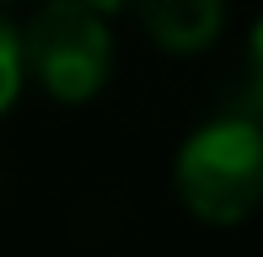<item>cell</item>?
Wrapping results in <instances>:
<instances>
[{
	"label": "cell",
	"instance_id": "1",
	"mask_svg": "<svg viewBox=\"0 0 263 257\" xmlns=\"http://www.w3.org/2000/svg\"><path fill=\"white\" fill-rule=\"evenodd\" d=\"M177 193L204 225H236L263 198V139L258 118L226 113L188 134L177 150Z\"/></svg>",
	"mask_w": 263,
	"mask_h": 257
},
{
	"label": "cell",
	"instance_id": "2",
	"mask_svg": "<svg viewBox=\"0 0 263 257\" xmlns=\"http://www.w3.org/2000/svg\"><path fill=\"white\" fill-rule=\"evenodd\" d=\"M22 38V65L49 97L59 102H91L113 70V32L107 16L86 0H49L32 11Z\"/></svg>",
	"mask_w": 263,
	"mask_h": 257
},
{
	"label": "cell",
	"instance_id": "3",
	"mask_svg": "<svg viewBox=\"0 0 263 257\" xmlns=\"http://www.w3.org/2000/svg\"><path fill=\"white\" fill-rule=\"evenodd\" d=\"M140 22L166 54H199L226 22V0H140Z\"/></svg>",
	"mask_w": 263,
	"mask_h": 257
},
{
	"label": "cell",
	"instance_id": "4",
	"mask_svg": "<svg viewBox=\"0 0 263 257\" xmlns=\"http://www.w3.org/2000/svg\"><path fill=\"white\" fill-rule=\"evenodd\" d=\"M22 80H27V65H22V38H16V27L0 16V113L16 102Z\"/></svg>",
	"mask_w": 263,
	"mask_h": 257
},
{
	"label": "cell",
	"instance_id": "5",
	"mask_svg": "<svg viewBox=\"0 0 263 257\" xmlns=\"http://www.w3.org/2000/svg\"><path fill=\"white\" fill-rule=\"evenodd\" d=\"M86 6H91V11H102V16H107V11H118L124 0H86Z\"/></svg>",
	"mask_w": 263,
	"mask_h": 257
}]
</instances>
